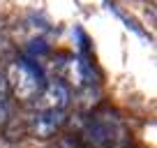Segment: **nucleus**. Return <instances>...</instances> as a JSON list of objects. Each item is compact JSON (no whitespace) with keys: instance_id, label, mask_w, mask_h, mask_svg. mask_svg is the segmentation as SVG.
<instances>
[{"instance_id":"7","label":"nucleus","mask_w":157,"mask_h":148,"mask_svg":"<svg viewBox=\"0 0 157 148\" xmlns=\"http://www.w3.org/2000/svg\"><path fill=\"white\" fill-rule=\"evenodd\" d=\"M7 95H10V86H7V76H5V72H0V104H5Z\"/></svg>"},{"instance_id":"2","label":"nucleus","mask_w":157,"mask_h":148,"mask_svg":"<svg viewBox=\"0 0 157 148\" xmlns=\"http://www.w3.org/2000/svg\"><path fill=\"white\" fill-rule=\"evenodd\" d=\"M125 141V127L120 118H111V114L95 116L83 130V143L90 148H120Z\"/></svg>"},{"instance_id":"6","label":"nucleus","mask_w":157,"mask_h":148,"mask_svg":"<svg viewBox=\"0 0 157 148\" xmlns=\"http://www.w3.org/2000/svg\"><path fill=\"white\" fill-rule=\"evenodd\" d=\"M74 35L78 37V49H81V56H86V53H88V44H90L88 37H86V33L81 28H74Z\"/></svg>"},{"instance_id":"1","label":"nucleus","mask_w":157,"mask_h":148,"mask_svg":"<svg viewBox=\"0 0 157 148\" xmlns=\"http://www.w3.org/2000/svg\"><path fill=\"white\" fill-rule=\"evenodd\" d=\"M7 86L10 90L16 95L19 99L23 102H30L35 99L46 86V79H44V69L39 67V63L30 58H19L10 65L7 69Z\"/></svg>"},{"instance_id":"4","label":"nucleus","mask_w":157,"mask_h":148,"mask_svg":"<svg viewBox=\"0 0 157 148\" xmlns=\"http://www.w3.org/2000/svg\"><path fill=\"white\" fill-rule=\"evenodd\" d=\"M39 107L42 109H56V111H65V107L69 104V90L63 81H51L44 86V90L37 95Z\"/></svg>"},{"instance_id":"8","label":"nucleus","mask_w":157,"mask_h":148,"mask_svg":"<svg viewBox=\"0 0 157 148\" xmlns=\"http://www.w3.org/2000/svg\"><path fill=\"white\" fill-rule=\"evenodd\" d=\"M7 120H10V109H7V104H0V127L7 125Z\"/></svg>"},{"instance_id":"9","label":"nucleus","mask_w":157,"mask_h":148,"mask_svg":"<svg viewBox=\"0 0 157 148\" xmlns=\"http://www.w3.org/2000/svg\"><path fill=\"white\" fill-rule=\"evenodd\" d=\"M60 148H81V146H78L74 139H63V141H60Z\"/></svg>"},{"instance_id":"3","label":"nucleus","mask_w":157,"mask_h":148,"mask_svg":"<svg viewBox=\"0 0 157 148\" xmlns=\"http://www.w3.org/2000/svg\"><path fill=\"white\" fill-rule=\"evenodd\" d=\"M65 125V111L56 109H42L30 118V132L37 139H49Z\"/></svg>"},{"instance_id":"5","label":"nucleus","mask_w":157,"mask_h":148,"mask_svg":"<svg viewBox=\"0 0 157 148\" xmlns=\"http://www.w3.org/2000/svg\"><path fill=\"white\" fill-rule=\"evenodd\" d=\"M28 53L33 56V58H35V56H46V53H49V44H46L42 37H37V40H30ZM33 58H30V60H33Z\"/></svg>"}]
</instances>
